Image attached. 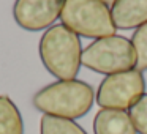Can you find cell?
Here are the masks:
<instances>
[{
	"label": "cell",
	"mask_w": 147,
	"mask_h": 134,
	"mask_svg": "<svg viewBox=\"0 0 147 134\" xmlns=\"http://www.w3.org/2000/svg\"><path fill=\"white\" fill-rule=\"evenodd\" d=\"M133 126L138 134H147V93L128 111Z\"/></svg>",
	"instance_id": "7c38bea8"
},
{
	"label": "cell",
	"mask_w": 147,
	"mask_h": 134,
	"mask_svg": "<svg viewBox=\"0 0 147 134\" xmlns=\"http://www.w3.org/2000/svg\"><path fill=\"white\" fill-rule=\"evenodd\" d=\"M81 65L100 74H117L134 70L136 52L131 40L122 35H111L92 41L82 49Z\"/></svg>",
	"instance_id": "3957f363"
},
{
	"label": "cell",
	"mask_w": 147,
	"mask_h": 134,
	"mask_svg": "<svg viewBox=\"0 0 147 134\" xmlns=\"http://www.w3.org/2000/svg\"><path fill=\"white\" fill-rule=\"evenodd\" d=\"M0 134H24L22 115L7 95H0Z\"/></svg>",
	"instance_id": "9c48e42d"
},
{
	"label": "cell",
	"mask_w": 147,
	"mask_h": 134,
	"mask_svg": "<svg viewBox=\"0 0 147 134\" xmlns=\"http://www.w3.org/2000/svg\"><path fill=\"white\" fill-rule=\"evenodd\" d=\"M40 134H87L74 120L52 115H43L40 120Z\"/></svg>",
	"instance_id": "30bf717a"
},
{
	"label": "cell",
	"mask_w": 147,
	"mask_h": 134,
	"mask_svg": "<svg viewBox=\"0 0 147 134\" xmlns=\"http://www.w3.org/2000/svg\"><path fill=\"white\" fill-rule=\"evenodd\" d=\"M32 103L43 115L76 120L89 114L95 103V92L84 80H57L38 90Z\"/></svg>",
	"instance_id": "6da1fadb"
},
{
	"label": "cell",
	"mask_w": 147,
	"mask_h": 134,
	"mask_svg": "<svg viewBox=\"0 0 147 134\" xmlns=\"http://www.w3.org/2000/svg\"><path fill=\"white\" fill-rule=\"evenodd\" d=\"M65 0H16L13 17L24 30H48L60 17Z\"/></svg>",
	"instance_id": "8992f818"
},
{
	"label": "cell",
	"mask_w": 147,
	"mask_h": 134,
	"mask_svg": "<svg viewBox=\"0 0 147 134\" xmlns=\"http://www.w3.org/2000/svg\"><path fill=\"white\" fill-rule=\"evenodd\" d=\"M100 2H103V3H106V5H112L115 0H100Z\"/></svg>",
	"instance_id": "4fadbf2b"
},
{
	"label": "cell",
	"mask_w": 147,
	"mask_h": 134,
	"mask_svg": "<svg viewBox=\"0 0 147 134\" xmlns=\"http://www.w3.org/2000/svg\"><path fill=\"white\" fill-rule=\"evenodd\" d=\"M131 44L136 52V66L134 68L142 73L147 70V22L134 30L131 36Z\"/></svg>",
	"instance_id": "8fae6325"
},
{
	"label": "cell",
	"mask_w": 147,
	"mask_h": 134,
	"mask_svg": "<svg viewBox=\"0 0 147 134\" xmlns=\"http://www.w3.org/2000/svg\"><path fill=\"white\" fill-rule=\"evenodd\" d=\"M115 29L131 30L147 22V0H115L111 5Z\"/></svg>",
	"instance_id": "52a82bcc"
},
{
	"label": "cell",
	"mask_w": 147,
	"mask_h": 134,
	"mask_svg": "<svg viewBox=\"0 0 147 134\" xmlns=\"http://www.w3.org/2000/svg\"><path fill=\"white\" fill-rule=\"evenodd\" d=\"M45 68L59 80L76 79L81 70V38L63 25L54 24L43 33L38 46Z\"/></svg>",
	"instance_id": "7a4b0ae2"
},
{
	"label": "cell",
	"mask_w": 147,
	"mask_h": 134,
	"mask_svg": "<svg viewBox=\"0 0 147 134\" xmlns=\"http://www.w3.org/2000/svg\"><path fill=\"white\" fill-rule=\"evenodd\" d=\"M93 134H138L127 111L100 109L93 118Z\"/></svg>",
	"instance_id": "ba28073f"
},
{
	"label": "cell",
	"mask_w": 147,
	"mask_h": 134,
	"mask_svg": "<svg viewBox=\"0 0 147 134\" xmlns=\"http://www.w3.org/2000/svg\"><path fill=\"white\" fill-rule=\"evenodd\" d=\"M146 95V79L136 68L106 76L98 85L95 101L101 109L130 111Z\"/></svg>",
	"instance_id": "5b68a950"
},
{
	"label": "cell",
	"mask_w": 147,
	"mask_h": 134,
	"mask_svg": "<svg viewBox=\"0 0 147 134\" xmlns=\"http://www.w3.org/2000/svg\"><path fill=\"white\" fill-rule=\"evenodd\" d=\"M60 21L67 29L84 38H105L115 35L111 8L100 0H65Z\"/></svg>",
	"instance_id": "277c9868"
}]
</instances>
